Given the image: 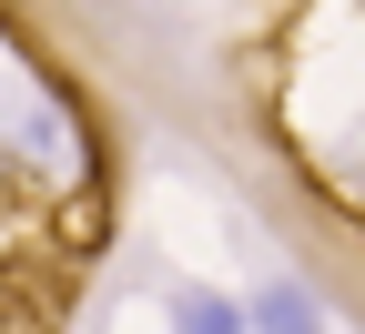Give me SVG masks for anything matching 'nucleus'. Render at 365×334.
I'll return each instance as SVG.
<instances>
[{
	"label": "nucleus",
	"instance_id": "1",
	"mask_svg": "<svg viewBox=\"0 0 365 334\" xmlns=\"http://www.w3.org/2000/svg\"><path fill=\"white\" fill-rule=\"evenodd\" d=\"M0 152H21L71 213V244L102 233V132H91L81 91L21 41V21L0 11Z\"/></svg>",
	"mask_w": 365,
	"mask_h": 334
},
{
	"label": "nucleus",
	"instance_id": "2",
	"mask_svg": "<svg viewBox=\"0 0 365 334\" xmlns=\"http://www.w3.org/2000/svg\"><path fill=\"white\" fill-rule=\"evenodd\" d=\"M244 314H254V334H325V294L304 273H264Z\"/></svg>",
	"mask_w": 365,
	"mask_h": 334
},
{
	"label": "nucleus",
	"instance_id": "3",
	"mask_svg": "<svg viewBox=\"0 0 365 334\" xmlns=\"http://www.w3.org/2000/svg\"><path fill=\"white\" fill-rule=\"evenodd\" d=\"M173 334H254V314L234 294H213V283H182L173 294Z\"/></svg>",
	"mask_w": 365,
	"mask_h": 334
}]
</instances>
